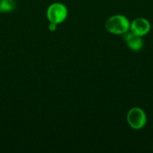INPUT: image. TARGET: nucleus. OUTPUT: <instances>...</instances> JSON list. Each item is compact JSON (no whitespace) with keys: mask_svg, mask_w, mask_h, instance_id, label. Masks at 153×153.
<instances>
[{"mask_svg":"<svg viewBox=\"0 0 153 153\" xmlns=\"http://www.w3.org/2000/svg\"><path fill=\"white\" fill-rule=\"evenodd\" d=\"M16 7L15 0H0V12L8 13L13 11Z\"/></svg>","mask_w":153,"mask_h":153,"instance_id":"nucleus-6","label":"nucleus"},{"mask_svg":"<svg viewBox=\"0 0 153 153\" xmlns=\"http://www.w3.org/2000/svg\"><path fill=\"white\" fill-rule=\"evenodd\" d=\"M56 26H57V24L53 23V22H50L49 25L50 31H56Z\"/></svg>","mask_w":153,"mask_h":153,"instance_id":"nucleus-7","label":"nucleus"},{"mask_svg":"<svg viewBox=\"0 0 153 153\" xmlns=\"http://www.w3.org/2000/svg\"><path fill=\"white\" fill-rule=\"evenodd\" d=\"M123 39L127 44L128 47L133 51H139L143 47V41L142 37L134 34L129 30L122 34Z\"/></svg>","mask_w":153,"mask_h":153,"instance_id":"nucleus-5","label":"nucleus"},{"mask_svg":"<svg viewBox=\"0 0 153 153\" xmlns=\"http://www.w3.org/2000/svg\"><path fill=\"white\" fill-rule=\"evenodd\" d=\"M151 30V24L145 18L139 17L134 19L130 25V31L140 37L146 35Z\"/></svg>","mask_w":153,"mask_h":153,"instance_id":"nucleus-4","label":"nucleus"},{"mask_svg":"<svg viewBox=\"0 0 153 153\" xmlns=\"http://www.w3.org/2000/svg\"><path fill=\"white\" fill-rule=\"evenodd\" d=\"M127 122L133 129H141L146 124V114L142 109L133 108L128 112Z\"/></svg>","mask_w":153,"mask_h":153,"instance_id":"nucleus-3","label":"nucleus"},{"mask_svg":"<svg viewBox=\"0 0 153 153\" xmlns=\"http://www.w3.org/2000/svg\"><path fill=\"white\" fill-rule=\"evenodd\" d=\"M130 22L123 15H114L106 20L105 28L113 34H123L130 30Z\"/></svg>","mask_w":153,"mask_h":153,"instance_id":"nucleus-1","label":"nucleus"},{"mask_svg":"<svg viewBox=\"0 0 153 153\" xmlns=\"http://www.w3.org/2000/svg\"><path fill=\"white\" fill-rule=\"evenodd\" d=\"M68 16L67 7L62 3L56 2L50 4L46 10V17L50 22L60 24Z\"/></svg>","mask_w":153,"mask_h":153,"instance_id":"nucleus-2","label":"nucleus"}]
</instances>
